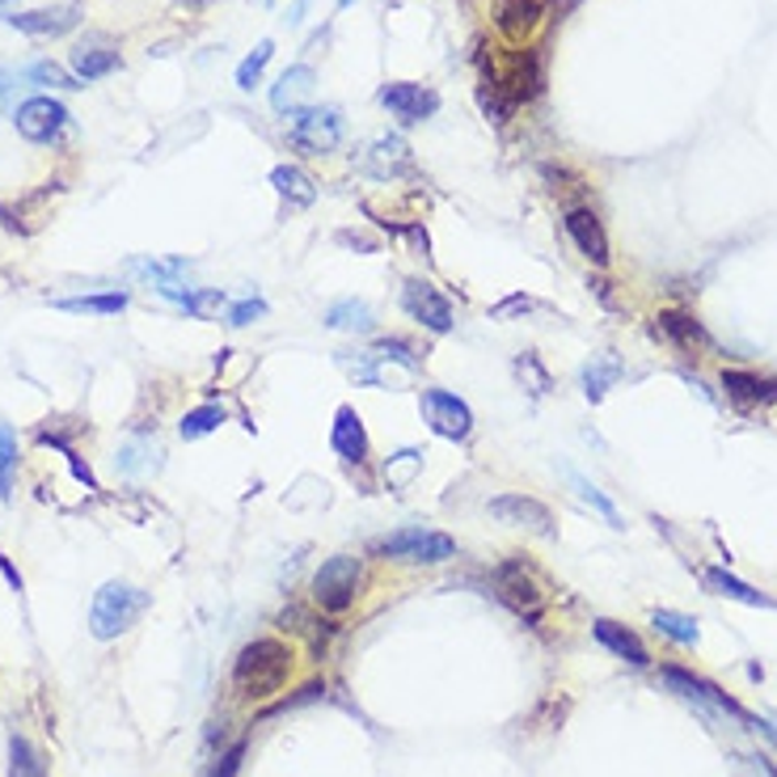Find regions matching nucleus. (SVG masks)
<instances>
[{
	"label": "nucleus",
	"instance_id": "obj_1",
	"mask_svg": "<svg viewBox=\"0 0 777 777\" xmlns=\"http://www.w3.org/2000/svg\"><path fill=\"white\" fill-rule=\"evenodd\" d=\"M292 676V647L280 638H254L241 647L233 663V689L245 702H266L275 697Z\"/></svg>",
	"mask_w": 777,
	"mask_h": 777
},
{
	"label": "nucleus",
	"instance_id": "obj_2",
	"mask_svg": "<svg viewBox=\"0 0 777 777\" xmlns=\"http://www.w3.org/2000/svg\"><path fill=\"white\" fill-rule=\"evenodd\" d=\"M153 605V596L144 588H132V584H102L94 596V609H90V634L97 642H111V638L127 634L136 621L144 617V609Z\"/></svg>",
	"mask_w": 777,
	"mask_h": 777
},
{
	"label": "nucleus",
	"instance_id": "obj_3",
	"mask_svg": "<svg viewBox=\"0 0 777 777\" xmlns=\"http://www.w3.org/2000/svg\"><path fill=\"white\" fill-rule=\"evenodd\" d=\"M368 554L377 558H393V563H448L456 558V542L448 533H435V528H398V533H385L368 545Z\"/></svg>",
	"mask_w": 777,
	"mask_h": 777
},
{
	"label": "nucleus",
	"instance_id": "obj_4",
	"mask_svg": "<svg viewBox=\"0 0 777 777\" xmlns=\"http://www.w3.org/2000/svg\"><path fill=\"white\" fill-rule=\"evenodd\" d=\"M359 584H364V566L351 554H334L317 566L313 575V600L326 612H347L359 596Z\"/></svg>",
	"mask_w": 777,
	"mask_h": 777
},
{
	"label": "nucleus",
	"instance_id": "obj_5",
	"mask_svg": "<svg viewBox=\"0 0 777 777\" xmlns=\"http://www.w3.org/2000/svg\"><path fill=\"white\" fill-rule=\"evenodd\" d=\"M423 419L431 423V431L444 435V440H465V435L473 431L470 406L456 398V393H448V389H427Z\"/></svg>",
	"mask_w": 777,
	"mask_h": 777
},
{
	"label": "nucleus",
	"instance_id": "obj_6",
	"mask_svg": "<svg viewBox=\"0 0 777 777\" xmlns=\"http://www.w3.org/2000/svg\"><path fill=\"white\" fill-rule=\"evenodd\" d=\"M343 140V115L334 106H322V111H301L296 123H292V144L305 148V153H330Z\"/></svg>",
	"mask_w": 777,
	"mask_h": 777
},
{
	"label": "nucleus",
	"instance_id": "obj_7",
	"mask_svg": "<svg viewBox=\"0 0 777 777\" xmlns=\"http://www.w3.org/2000/svg\"><path fill=\"white\" fill-rule=\"evenodd\" d=\"M401 308H406L414 322H423L431 334L452 330V305H448L444 296L427 280H406V287H401Z\"/></svg>",
	"mask_w": 777,
	"mask_h": 777
},
{
	"label": "nucleus",
	"instance_id": "obj_8",
	"mask_svg": "<svg viewBox=\"0 0 777 777\" xmlns=\"http://www.w3.org/2000/svg\"><path fill=\"white\" fill-rule=\"evenodd\" d=\"M18 132H22L25 140L34 144H48L55 140L60 132H64V123H69V111L55 102V97H30V102H22L18 106Z\"/></svg>",
	"mask_w": 777,
	"mask_h": 777
},
{
	"label": "nucleus",
	"instance_id": "obj_9",
	"mask_svg": "<svg viewBox=\"0 0 777 777\" xmlns=\"http://www.w3.org/2000/svg\"><path fill=\"white\" fill-rule=\"evenodd\" d=\"M486 512H491L498 524H512V528H533V533H542V537L554 533L549 507L537 503V498H528V495H498L486 503Z\"/></svg>",
	"mask_w": 777,
	"mask_h": 777
},
{
	"label": "nucleus",
	"instance_id": "obj_10",
	"mask_svg": "<svg viewBox=\"0 0 777 777\" xmlns=\"http://www.w3.org/2000/svg\"><path fill=\"white\" fill-rule=\"evenodd\" d=\"M663 684H668L672 693H681L684 702H693V706H714V710H723V714H731V718H744V710L735 706L718 684L702 681V676H693V672H684V668H663Z\"/></svg>",
	"mask_w": 777,
	"mask_h": 777
},
{
	"label": "nucleus",
	"instance_id": "obj_11",
	"mask_svg": "<svg viewBox=\"0 0 777 777\" xmlns=\"http://www.w3.org/2000/svg\"><path fill=\"white\" fill-rule=\"evenodd\" d=\"M495 588L498 596L512 605V609L524 617V621H537L542 617V591H537V584L524 575V563H503L495 570Z\"/></svg>",
	"mask_w": 777,
	"mask_h": 777
},
{
	"label": "nucleus",
	"instance_id": "obj_12",
	"mask_svg": "<svg viewBox=\"0 0 777 777\" xmlns=\"http://www.w3.org/2000/svg\"><path fill=\"white\" fill-rule=\"evenodd\" d=\"M566 237L575 241V250L591 266H609V237H605V224L596 220L591 208H570L566 212Z\"/></svg>",
	"mask_w": 777,
	"mask_h": 777
},
{
	"label": "nucleus",
	"instance_id": "obj_13",
	"mask_svg": "<svg viewBox=\"0 0 777 777\" xmlns=\"http://www.w3.org/2000/svg\"><path fill=\"white\" fill-rule=\"evenodd\" d=\"M380 102L393 111V118L401 123H423L427 115H435L440 111V97L423 90V85H414V81H393V85H385L380 90Z\"/></svg>",
	"mask_w": 777,
	"mask_h": 777
},
{
	"label": "nucleus",
	"instance_id": "obj_14",
	"mask_svg": "<svg viewBox=\"0 0 777 777\" xmlns=\"http://www.w3.org/2000/svg\"><path fill=\"white\" fill-rule=\"evenodd\" d=\"M118 64H123V55H118V48L106 34H90L85 43H76V51H72V72H76V81H102V76H111Z\"/></svg>",
	"mask_w": 777,
	"mask_h": 777
},
{
	"label": "nucleus",
	"instance_id": "obj_15",
	"mask_svg": "<svg viewBox=\"0 0 777 777\" xmlns=\"http://www.w3.org/2000/svg\"><path fill=\"white\" fill-rule=\"evenodd\" d=\"M81 22V4H55V9H30V13H13L9 25L22 30V34H34V39H55V34H69L72 25Z\"/></svg>",
	"mask_w": 777,
	"mask_h": 777
},
{
	"label": "nucleus",
	"instance_id": "obj_16",
	"mask_svg": "<svg viewBox=\"0 0 777 777\" xmlns=\"http://www.w3.org/2000/svg\"><path fill=\"white\" fill-rule=\"evenodd\" d=\"M591 634H596V642L605 647V651H612L617 660L634 663V668H647L651 663V651H647V642L630 630V626H621V621H609V617H600L596 626H591Z\"/></svg>",
	"mask_w": 777,
	"mask_h": 777
},
{
	"label": "nucleus",
	"instance_id": "obj_17",
	"mask_svg": "<svg viewBox=\"0 0 777 777\" xmlns=\"http://www.w3.org/2000/svg\"><path fill=\"white\" fill-rule=\"evenodd\" d=\"M313 81H317V76H313L308 64L287 69L280 81L271 85V106H275L280 115H301V111H305V102L313 97Z\"/></svg>",
	"mask_w": 777,
	"mask_h": 777
},
{
	"label": "nucleus",
	"instance_id": "obj_18",
	"mask_svg": "<svg viewBox=\"0 0 777 777\" xmlns=\"http://www.w3.org/2000/svg\"><path fill=\"white\" fill-rule=\"evenodd\" d=\"M330 444H334V452H338L343 461H355V465L368 456V427H364V419L355 414V406H338Z\"/></svg>",
	"mask_w": 777,
	"mask_h": 777
},
{
	"label": "nucleus",
	"instance_id": "obj_19",
	"mask_svg": "<svg viewBox=\"0 0 777 777\" xmlns=\"http://www.w3.org/2000/svg\"><path fill=\"white\" fill-rule=\"evenodd\" d=\"M723 389L735 406H765V401L777 398V385L756 372H744V368H727L723 372Z\"/></svg>",
	"mask_w": 777,
	"mask_h": 777
},
{
	"label": "nucleus",
	"instance_id": "obj_20",
	"mask_svg": "<svg viewBox=\"0 0 777 777\" xmlns=\"http://www.w3.org/2000/svg\"><path fill=\"white\" fill-rule=\"evenodd\" d=\"M702 584H706V588L714 591V596H727V600H739V605H753V609H777L769 596H760V591L748 588L744 579H735V575H727V570H718V566L702 575Z\"/></svg>",
	"mask_w": 777,
	"mask_h": 777
},
{
	"label": "nucleus",
	"instance_id": "obj_21",
	"mask_svg": "<svg viewBox=\"0 0 777 777\" xmlns=\"http://www.w3.org/2000/svg\"><path fill=\"white\" fill-rule=\"evenodd\" d=\"M326 326L330 330H347V334H368L377 326V313L368 301H334L326 308Z\"/></svg>",
	"mask_w": 777,
	"mask_h": 777
},
{
	"label": "nucleus",
	"instance_id": "obj_22",
	"mask_svg": "<svg viewBox=\"0 0 777 777\" xmlns=\"http://www.w3.org/2000/svg\"><path fill=\"white\" fill-rule=\"evenodd\" d=\"M542 55L537 51H519L516 64H512V76H507V90H512V102H528V97L542 94Z\"/></svg>",
	"mask_w": 777,
	"mask_h": 777
},
{
	"label": "nucleus",
	"instance_id": "obj_23",
	"mask_svg": "<svg viewBox=\"0 0 777 777\" xmlns=\"http://www.w3.org/2000/svg\"><path fill=\"white\" fill-rule=\"evenodd\" d=\"M537 22H542V0H507V4L498 9V30H503L507 39L533 34Z\"/></svg>",
	"mask_w": 777,
	"mask_h": 777
},
{
	"label": "nucleus",
	"instance_id": "obj_24",
	"mask_svg": "<svg viewBox=\"0 0 777 777\" xmlns=\"http://www.w3.org/2000/svg\"><path fill=\"white\" fill-rule=\"evenodd\" d=\"M271 187L280 190L287 203H296V208H308V203L317 199L313 178H308L305 169H296V166H275L271 169Z\"/></svg>",
	"mask_w": 777,
	"mask_h": 777
},
{
	"label": "nucleus",
	"instance_id": "obj_25",
	"mask_svg": "<svg viewBox=\"0 0 777 777\" xmlns=\"http://www.w3.org/2000/svg\"><path fill=\"white\" fill-rule=\"evenodd\" d=\"M368 174H377V178H398L410 169V148L398 140V136H389V140L372 144V161H368Z\"/></svg>",
	"mask_w": 777,
	"mask_h": 777
},
{
	"label": "nucleus",
	"instance_id": "obj_26",
	"mask_svg": "<svg viewBox=\"0 0 777 777\" xmlns=\"http://www.w3.org/2000/svg\"><path fill=\"white\" fill-rule=\"evenodd\" d=\"M660 330L676 343V347H684V351H693V347H706L710 338L706 330H702V322H693L689 313H660Z\"/></svg>",
	"mask_w": 777,
	"mask_h": 777
},
{
	"label": "nucleus",
	"instance_id": "obj_27",
	"mask_svg": "<svg viewBox=\"0 0 777 777\" xmlns=\"http://www.w3.org/2000/svg\"><path fill=\"white\" fill-rule=\"evenodd\" d=\"M178 305L187 308L190 317H203V322H220L229 317V296L220 287H199V292H182Z\"/></svg>",
	"mask_w": 777,
	"mask_h": 777
},
{
	"label": "nucleus",
	"instance_id": "obj_28",
	"mask_svg": "<svg viewBox=\"0 0 777 777\" xmlns=\"http://www.w3.org/2000/svg\"><path fill=\"white\" fill-rule=\"evenodd\" d=\"M9 777H48L43 756L30 748L25 735H9Z\"/></svg>",
	"mask_w": 777,
	"mask_h": 777
},
{
	"label": "nucleus",
	"instance_id": "obj_29",
	"mask_svg": "<svg viewBox=\"0 0 777 777\" xmlns=\"http://www.w3.org/2000/svg\"><path fill=\"white\" fill-rule=\"evenodd\" d=\"M651 621H655V630H660L663 638H672V642H681V647H697V638H702L697 621H693V617H684V612L655 609Z\"/></svg>",
	"mask_w": 777,
	"mask_h": 777
},
{
	"label": "nucleus",
	"instance_id": "obj_30",
	"mask_svg": "<svg viewBox=\"0 0 777 777\" xmlns=\"http://www.w3.org/2000/svg\"><path fill=\"white\" fill-rule=\"evenodd\" d=\"M55 308H64V313H102V317H111V313H123V308H127V292H106V296H64V301H55Z\"/></svg>",
	"mask_w": 777,
	"mask_h": 777
},
{
	"label": "nucleus",
	"instance_id": "obj_31",
	"mask_svg": "<svg viewBox=\"0 0 777 777\" xmlns=\"http://www.w3.org/2000/svg\"><path fill=\"white\" fill-rule=\"evenodd\" d=\"M617 377H621V364H617L612 355H600V359H591L588 368H584V393H588L591 401H600L605 389H609Z\"/></svg>",
	"mask_w": 777,
	"mask_h": 777
},
{
	"label": "nucleus",
	"instance_id": "obj_32",
	"mask_svg": "<svg viewBox=\"0 0 777 777\" xmlns=\"http://www.w3.org/2000/svg\"><path fill=\"white\" fill-rule=\"evenodd\" d=\"M13 470H18V435L0 423V498H13Z\"/></svg>",
	"mask_w": 777,
	"mask_h": 777
},
{
	"label": "nucleus",
	"instance_id": "obj_33",
	"mask_svg": "<svg viewBox=\"0 0 777 777\" xmlns=\"http://www.w3.org/2000/svg\"><path fill=\"white\" fill-rule=\"evenodd\" d=\"M220 423H224V406H199L178 423V431H182V440H199V435L216 431Z\"/></svg>",
	"mask_w": 777,
	"mask_h": 777
},
{
	"label": "nucleus",
	"instance_id": "obj_34",
	"mask_svg": "<svg viewBox=\"0 0 777 777\" xmlns=\"http://www.w3.org/2000/svg\"><path fill=\"white\" fill-rule=\"evenodd\" d=\"M271 55H275V43H271V39H262L259 48H254V55H245V60H241V69H237V85H241V90H254V85L262 81V69L271 64Z\"/></svg>",
	"mask_w": 777,
	"mask_h": 777
},
{
	"label": "nucleus",
	"instance_id": "obj_35",
	"mask_svg": "<svg viewBox=\"0 0 777 777\" xmlns=\"http://www.w3.org/2000/svg\"><path fill=\"white\" fill-rule=\"evenodd\" d=\"M423 465V452H414V448H401L398 456H389V465H385V482L389 486H406L414 473Z\"/></svg>",
	"mask_w": 777,
	"mask_h": 777
},
{
	"label": "nucleus",
	"instance_id": "obj_36",
	"mask_svg": "<svg viewBox=\"0 0 777 777\" xmlns=\"http://www.w3.org/2000/svg\"><path fill=\"white\" fill-rule=\"evenodd\" d=\"M570 486H575V491H579V498H584V503H591V507H596V512H600V516L609 519L612 528H626V519L617 516V507H612L609 498L600 495V491H596V486H591L588 477H579V473H570Z\"/></svg>",
	"mask_w": 777,
	"mask_h": 777
},
{
	"label": "nucleus",
	"instance_id": "obj_37",
	"mask_svg": "<svg viewBox=\"0 0 777 777\" xmlns=\"http://www.w3.org/2000/svg\"><path fill=\"white\" fill-rule=\"evenodd\" d=\"M516 372H519V380H528V385H533V393H537V398H542V393H549V377H545L542 359H537L533 351L519 355V359H516Z\"/></svg>",
	"mask_w": 777,
	"mask_h": 777
},
{
	"label": "nucleus",
	"instance_id": "obj_38",
	"mask_svg": "<svg viewBox=\"0 0 777 777\" xmlns=\"http://www.w3.org/2000/svg\"><path fill=\"white\" fill-rule=\"evenodd\" d=\"M30 81H39V85H60V90H81V81L64 72L60 64H34L30 69Z\"/></svg>",
	"mask_w": 777,
	"mask_h": 777
},
{
	"label": "nucleus",
	"instance_id": "obj_39",
	"mask_svg": "<svg viewBox=\"0 0 777 777\" xmlns=\"http://www.w3.org/2000/svg\"><path fill=\"white\" fill-rule=\"evenodd\" d=\"M377 351H380V359H398L401 368H419V359H414V351H410V343L406 338H380L377 343Z\"/></svg>",
	"mask_w": 777,
	"mask_h": 777
},
{
	"label": "nucleus",
	"instance_id": "obj_40",
	"mask_svg": "<svg viewBox=\"0 0 777 777\" xmlns=\"http://www.w3.org/2000/svg\"><path fill=\"white\" fill-rule=\"evenodd\" d=\"M498 90H503V85H495V81H486V85L477 90V102H482V111L495 118V123H503V118H507V102L498 97Z\"/></svg>",
	"mask_w": 777,
	"mask_h": 777
},
{
	"label": "nucleus",
	"instance_id": "obj_41",
	"mask_svg": "<svg viewBox=\"0 0 777 777\" xmlns=\"http://www.w3.org/2000/svg\"><path fill=\"white\" fill-rule=\"evenodd\" d=\"M259 317H266V305H262V301L229 305V326H250V322H259Z\"/></svg>",
	"mask_w": 777,
	"mask_h": 777
},
{
	"label": "nucleus",
	"instance_id": "obj_42",
	"mask_svg": "<svg viewBox=\"0 0 777 777\" xmlns=\"http://www.w3.org/2000/svg\"><path fill=\"white\" fill-rule=\"evenodd\" d=\"M241 756H245V744H233L229 753L220 756V765L212 769V777H237L241 774Z\"/></svg>",
	"mask_w": 777,
	"mask_h": 777
},
{
	"label": "nucleus",
	"instance_id": "obj_43",
	"mask_svg": "<svg viewBox=\"0 0 777 777\" xmlns=\"http://www.w3.org/2000/svg\"><path fill=\"white\" fill-rule=\"evenodd\" d=\"M528 308H533L528 296H507L503 305L491 308V317H495V322H507V317H519V313H528Z\"/></svg>",
	"mask_w": 777,
	"mask_h": 777
},
{
	"label": "nucleus",
	"instance_id": "obj_44",
	"mask_svg": "<svg viewBox=\"0 0 777 777\" xmlns=\"http://www.w3.org/2000/svg\"><path fill=\"white\" fill-rule=\"evenodd\" d=\"M739 760H744V774L748 777H777V769H774V760H769V756H739Z\"/></svg>",
	"mask_w": 777,
	"mask_h": 777
},
{
	"label": "nucleus",
	"instance_id": "obj_45",
	"mask_svg": "<svg viewBox=\"0 0 777 777\" xmlns=\"http://www.w3.org/2000/svg\"><path fill=\"white\" fill-rule=\"evenodd\" d=\"M0 570H4V575H9V584H13V591H22V575H18V570H13V566H9V558H0Z\"/></svg>",
	"mask_w": 777,
	"mask_h": 777
},
{
	"label": "nucleus",
	"instance_id": "obj_46",
	"mask_svg": "<svg viewBox=\"0 0 777 777\" xmlns=\"http://www.w3.org/2000/svg\"><path fill=\"white\" fill-rule=\"evenodd\" d=\"M13 9V0H0V13H9Z\"/></svg>",
	"mask_w": 777,
	"mask_h": 777
},
{
	"label": "nucleus",
	"instance_id": "obj_47",
	"mask_svg": "<svg viewBox=\"0 0 777 777\" xmlns=\"http://www.w3.org/2000/svg\"><path fill=\"white\" fill-rule=\"evenodd\" d=\"M190 4H208V0H190Z\"/></svg>",
	"mask_w": 777,
	"mask_h": 777
}]
</instances>
